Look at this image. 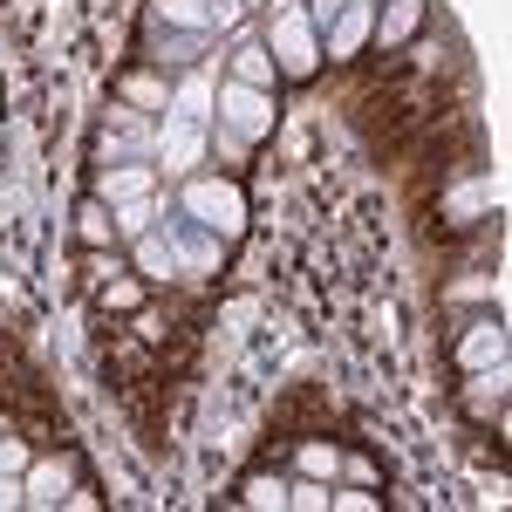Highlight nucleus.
Listing matches in <instances>:
<instances>
[{
    "instance_id": "nucleus-24",
    "label": "nucleus",
    "mask_w": 512,
    "mask_h": 512,
    "mask_svg": "<svg viewBox=\"0 0 512 512\" xmlns=\"http://www.w3.org/2000/svg\"><path fill=\"white\" fill-rule=\"evenodd\" d=\"M137 294H144L137 280H110V287H103V301H110V308H137Z\"/></svg>"
},
{
    "instance_id": "nucleus-23",
    "label": "nucleus",
    "mask_w": 512,
    "mask_h": 512,
    "mask_svg": "<svg viewBox=\"0 0 512 512\" xmlns=\"http://www.w3.org/2000/svg\"><path fill=\"white\" fill-rule=\"evenodd\" d=\"M28 465H35V458H28V444L0 424V472H28Z\"/></svg>"
},
{
    "instance_id": "nucleus-3",
    "label": "nucleus",
    "mask_w": 512,
    "mask_h": 512,
    "mask_svg": "<svg viewBox=\"0 0 512 512\" xmlns=\"http://www.w3.org/2000/svg\"><path fill=\"white\" fill-rule=\"evenodd\" d=\"M185 219H192V226H205V233H219V239H233L239 219H246V198H239V185L192 178V185H185Z\"/></svg>"
},
{
    "instance_id": "nucleus-6",
    "label": "nucleus",
    "mask_w": 512,
    "mask_h": 512,
    "mask_svg": "<svg viewBox=\"0 0 512 512\" xmlns=\"http://www.w3.org/2000/svg\"><path fill=\"white\" fill-rule=\"evenodd\" d=\"M198 158H205V123L164 117L158 123V164H164V171H192Z\"/></svg>"
},
{
    "instance_id": "nucleus-25",
    "label": "nucleus",
    "mask_w": 512,
    "mask_h": 512,
    "mask_svg": "<svg viewBox=\"0 0 512 512\" xmlns=\"http://www.w3.org/2000/svg\"><path fill=\"white\" fill-rule=\"evenodd\" d=\"M328 506H342V512H376V492H328Z\"/></svg>"
},
{
    "instance_id": "nucleus-8",
    "label": "nucleus",
    "mask_w": 512,
    "mask_h": 512,
    "mask_svg": "<svg viewBox=\"0 0 512 512\" xmlns=\"http://www.w3.org/2000/svg\"><path fill=\"white\" fill-rule=\"evenodd\" d=\"M458 362H465V369H492V362H506V328H499V321H472L465 342H458Z\"/></svg>"
},
{
    "instance_id": "nucleus-1",
    "label": "nucleus",
    "mask_w": 512,
    "mask_h": 512,
    "mask_svg": "<svg viewBox=\"0 0 512 512\" xmlns=\"http://www.w3.org/2000/svg\"><path fill=\"white\" fill-rule=\"evenodd\" d=\"M267 55H274L280 76L308 82L321 69V41H315V14H301L294 0H274V21H267Z\"/></svg>"
},
{
    "instance_id": "nucleus-12",
    "label": "nucleus",
    "mask_w": 512,
    "mask_h": 512,
    "mask_svg": "<svg viewBox=\"0 0 512 512\" xmlns=\"http://www.w3.org/2000/svg\"><path fill=\"white\" fill-rule=\"evenodd\" d=\"M198 48H205L198 28H158V21H151V55H158V69H164V62H171V69H185Z\"/></svg>"
},
{
    "instance_id": "nucleus-22",
    "label": "nucleus",
    "mask_w": 512,
    "mask_h": 512,
    "mask_svg": "<svg viewBox=\"0 0 512 512\" xmlns=\"http://www.w3.org/2000/svg\"><path fill=\"white\" fill-rule=\"evenodd\" d=\"M239 499H246V506H260V512H267V506H287V485H280V478H246V492H239Z\"/></svg>"
},
{
    "instance_id": "nucleus-7",
    "label": "nucleus",
    "mask_w": 512,
    "mask_h": 512,
    "mask_svg": "<svg viewBox=\"0 0 512 512\" xmlns=\"http://www.w3.org/2000/svg\"><path fill=\"white\" fill-rule=\"evenodd\" d=\"M417 28H424V0H390V7H376V28L369 35L383 41V48H403Z\"/></svg>"
},
{
    "instance_id": "nucleus-16",
    "label": "nucleus",
    "mask_w": 512,
    "mask_h": 512,
    "mask_svg": "<svg viewBox=\"0 0 512 512\" xmlns=\"http://www.w3.org/2000/svg\"><path fill=\"white\" fill-rule=\"evenodd\" d=\"M123 103H137V110H171V89H164V76H151V69H137V76H123Z\"/></svg>"
},
{
    "instance_id": "nucleus-17",
    "label": "nucleus",
    "mask_w": 512,
    "mask_h": 512,
    "mask_svg": "<svg viewBox=\"0 0 512 512\" xmlns=\"http://www.w3.org/2000/svg\"><path fill=\"white\" fill-rule=\"evenodd\" d=\"M151 21H158V28H198V35H205V0H158Z\"/></svg>"
},
{
    "instance_id": "nucleus-18",
    "label": "nucleus",
    "mask_w": 512,
    "mask_h": 512,
    "mask_svg": "<svg viewBox=\"0 0 512 512\" xmlns=\"http://www.w3.org/2000/svg\"><path fill=\"white\" fill-rule=\"evenodd\" d=\"M76 233H82V246H110V212H103V198H89L76 212Z\"/></svg>"
},
{
    "instance_id": "nucleus-13",
    "label": "nucleus",
    "mask_w": 512,
    "mask_h": 512,
    "mask_svg": "<svg viewBox=\"0 0 512 512\" xmlns=\"http://www.w3.org/2000/svg\"><path fill=\"white\" fill-rule=\"evenodd\" d=\"M274 55H267V41H239L233 48V82H246V89H274Z\"/></svg>"
},
{
    "instance_id": "nucleus-11",
    "label": "nucleus",
    "mask_w": 512,
    "mask_h": 512,
    "mask_svg": "<svg viewBox=\"0 0 512 512\" xmlns=\"http://www.w3.org/2000/svg\"><path fill=\"white\" fill-rule=\"evenodd\" d=\"M492 198H499V185H492V178L451 185V192H444V219H451V226H472V219L485 212V205H492Z\"/></svg>"
},
{
    "instance_id": "nucleus-9",
    "label": "nucleus",
    "mask_w": 512,
    "mask_h": 512,
    "mask_svg": "<svg viewBox=\"0 0 512 512\" xmlns=\"http://www.w3.org/2000/svg\"><path fill=\"white\" fill-rule=\"evenodd\" d=\"M96 198L103 205H123V198H151V164H103V178H96Z\"/></svg>"
},
{
    "instance_id": "nucleus-19",
    "label": "nucleus",
    "mask_w": 512,
    "mask_h": 512,
    "mask_svg": "<svg viewBox=\"0 0 512 512\" xmlns=\"http://www.w3.org/2000/svg\"><path fill=\"white\" fill-rule=\"evenodd\" d=\"M301 472L335 485V472H342V451H335V444H301Z\"/></svg>"
},
{
    "instance_id": "nucleus-14",
    "label": "nucleus",
    "mask_w": 512,
    "mask_h": 512,
    "mask_svg": "<svg viewBox=\"0 0 512 512\" xmlns=\"http://www.w3.org/2000/svg\"><path fill=\"white\" fill-rule=\"evenodd\" d=\"M164 117H192V123H205V117H212V82H205V76H185Z\"/></svg>"
},
{
    "instance_id": "nucleus-5",
    "label": "nucleus",
    "mask_w": 512,
    "mask_h": 512,
    "mask_svg": "<svg viewBox=\"0 0 512 512\" xmlns=\"http://www.w3.org/2000/svg\"><path fill=\"white\" fill-rule=\"evenodd\" d=\"M69 492H76V458H41L21 472V499L28 506H69Z\"/></svg>"
},
{
    "instance_id": "nucleus-20",
    "label": "nucleus",
    "mask_w": 512,
    "mask_h": 512,
    "mask_svg": "<svg viewBox=\"0 0 512 512\" xmlns=\"http://www.w3.org/2000/svg\"><path fill=\"white\" fill-rule=\"evenodd\" d=\"M151 219H158V212H151V198H123V205H117V233H130V239L151 233Z\"/></svg>"
},
{
    "instance_id": "nucleus-4",
    "label": "nucleus",
    "mask_w": 512,
    "mask_h": 512,
    "mask_svg": "<svg viewBox=\"0 0 512 512\" xmlns=\"http://www.w3.org/2000/svg\"><path fill=\"white\" fill-rule=\"evenodd\" d=\"M321 28H328V55L342 62V55H355V48L369 41V28H376V0H342L335 14H321Z\"/></svg>"
},
{
    "instance_id": "nucleus-21",
    "label": "nucleus",
    "mask_w": 512,
    "mask_h": 512,
    "mask_svg": "<svg viewBox=\"0 0 512 512\" xmlns=\"http://www.w3.org/2000/svg\"><path fill=\"white\" fill-rule=\"evenodd\" d=\"M287 506H301V512H328V478H308V472H301V485H287Z\"/></svg>"
},
{
    "instance_id": "nucleus-10",
    "label": "nucleus",
    "mask_w": 512,
    "mask_h": 512,
    "mask_svg": "<svg viewBox=\"0 0 512 512\" xmlns=\"http://www.w3.org/2000/svg\"><path fill=\"white\" fill-rule=\"evenodd\" d=\"M171 253H178V267H192V274H205V267H219V233H205V226H171Z\"/></svg>"
},
{
    "instance_id": "nucleus-2",
    "label": "nucleus",
    "mask_w": 512,
    "mask_h": 512,
    "mask_svg": "<svg viewBox=\"0 0 512 512\" xmlns=\"http://www.w3.org/2000/svg\"><path fill=\"white\" fill-rule=\"evenodd\" d=\"M212 110H219V123L233 130L239 144H253V137H267V130H274V89H246V82H219Z\"/></svg>"
},
{
    "instance_id": "nucleus-15",
    "label": "nucleus",
    "mask_w": 512,
    "mask_h": 512,
    "mask_svg": "<svg viewBox=\"0 0 512 512\" xmlns=\"http://www.w3.org/2000/svg\"><path fill=\"white\" fill-rule=\"evenodd\" d=\"M130 260H137V274H151V280L178 274V253H171V239H164V233H144V239H137V253H130Z\"/></svg>"
}]
</instances>
